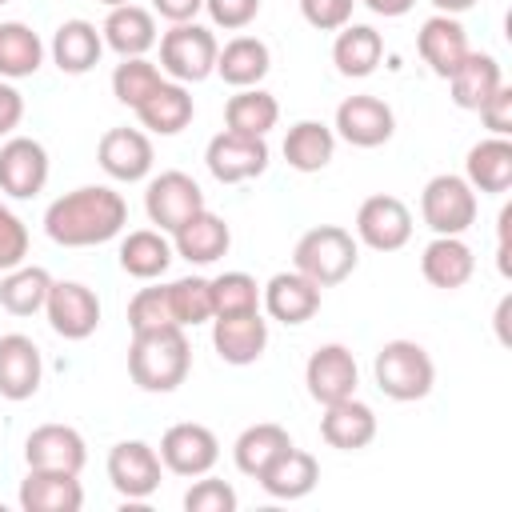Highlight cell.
<instances>
[{"mask_svg":"<svg viewBox=\"0 0 512 512\" xmlns=\"http://www.w3.org/2000/svg\"><path fill=\"white\" fill-rule=\"evenodd\" d=\"M44 316L56 336L64 340H88L100 328V296L80 280H52Z\"/></svg>","mask_w":512,"mask_h":512,"instance_id":"8fae6325","label":"cell"},{"mask_svg":"<svg viewBox=\"0 0 512 512\" xmlns=\"http://www.w3.org/2000/svg\"><path fill=\"white\" fill-rule=\"evenodd\" d=\"M352 8L356 0H300V16L316 32H340L344 24H352Z\"/></svg>","mask_w":512,"mask_h":512,"instance_id":"bcb514c9","label":"cell"},{"mask_svg":"<svg viewBox=\"0 0 512 512\" xmlns=\"http://www.w3.org/2000/svg\"><path fill=\"white\" fill-rule=\"evenodd\" d=\"M0 4H8V0H0Z\"/></svg>","mask_w":512,"mask_h":512,"instance_id":"9f6ffc18","label":"cell"},{"mask_svg":"<svg viewBox=\"0 0 512 512\" xmlns=\"http://www.w3.org/2000/svg\"><path fill=\"white\" fill-rule=\"evenodd\" d=\"M256 480H260V488H264L272 500H300V496H308V492L316 488V480H320V464H316L312 452L288 444V448H284V452H280Z\"/></svg>","mask_w":512,"mask_h":512,"instance_id":"f1b7e54d","label":"cell"},{"mask_svg":"<svg viewBox=\"0 0 512 512\" xmlns=\"http://www.w3.org/2000/svg\"><path fill=\"white\" fill-rule=\"evenodd\" d=\"M236 488L228 480H216L204 472V480H196L184 492V512H236Z\"/></svg>","mask_w":512,"mask_h":512,"instance_id":"ee69618b","label":"cell"},{"mask_svg":"<svg viewBox=\"0 0 512 512\" xmlns=\"http://www.w3.org/2000/svg\"><path fill=\"white\" fill-rule=\"evenodd\" d=\"M372 376H376V388L388 400L412 404V400H424L432 392L436 364H432L424 344H416V340H388V344H380V352L372 360Z\"/></svg>","mask_w":512,"mask_h":512,"instance_id":"277c9868","label":"cell"},{"mask_svg":"<svg viewBox=\"0 0 512 512\" xmlns=\"http://www.w3.org/2000/svg\"><path fill=\"white\" fill-rule=\"evenodd\" d=\"M268 140L264 136H244V132H216L204 148V164L220 184H244L268 168Z\"/></svg>","mask_w":512,"mask_h":512,"instance_id":"9c48e42d","label":"cell"},{"mask_svg":"<svg viewBox=\"0 0 512 512\" xmlns=\"http://www.w3.org/2000/svg\"><path fill=\"white\" fill-rule=\"evenodd\" d=\"M472 272H476V256L460 236H432L420 252V276L432 288L456 292L472 280Z\"/></svg>","mask_w":512,"mask_h":512,"instance_id":"484cf974","label":"cell"},{"mask_svg":"<svg viewBox=\"0 0 512 512\" xmlns=\"http://www.w3.org/2000/svg\"><path fill=\"white\" fill-rule=\"evenodd\" d=\"M44 64V40L24 20H0V80L36 76Z\"/></svg>","mask_w":512,"mask_h":512,"instance_id":"d590c367","label":"cell"},{"mask_svg":"<svg viewBox=\"0 0 512 512\" xmlns=\"http://www.w3.org/2000/svg\"><path fill=\"white\" fill-rule=\"evenodd\" d=\"M44 380V360L32 336L4 332L0 336V396L4 400H32Z\"/></svg>","mask_w":512,"mask_h":512,"instance_id":"e0dca14e","label":"cell"},{"mask_svg":"<svg viewBox=\"0 0 512 512\" xmlns=\"http://www.w3.org/2000/svg\"><path fill=\"white\" fill-rule=\"evenodd\" d=\"M200 208H208V204H204V192H200V184H196L188 172H180V168L152 176L148 188H144V212H148V220H152L160 232H168V236H172L184 220H192Z\"/></svg>","mask_w":512,"mask_h":512,"instance_id":"52a82bcc","label":"cell"},{"mask_svg":"<svg viewBox=\"0 0 512 512\" xmlns=\"http://www.w3.org/2000/svg\"><path fill=\"white\" fill-rule=\"evenodd\" d=\"M280 120V104L272 92L256 88H236V96H228L224 104V128L228 132H244V136H268Z\"/></svg>","mask_w":512,"mask_h":512,"instance_id":"8d00e7d4","label":"cell"},{"mask_svg":"<svg viewBox=\"0 0 512 512\" xmlns=\"http://www.w3.org/2000/svg\"><path fill=\"white\" fill-rule=\"evenodd\" d=\"M96 160H100V168H104L112 180H120V184H136V180H144V176L152 172L156 152H152L148 132L124 124V128H108V132L100 136V144H96Z\"/></svg>","mask_w":512,"mask_h":512,"instance_id":"2e32d148","label":"cell"},{"mask_svg":"<svg viewBox=\"0 0 512 512\" xmlns=\"http://www.w3.org/2000/svg\"><path fill=\"white\" fill-rule=\"evenodd\" d=\"M420 216L436 236H464L476 224V192L464 176L440 172L420 192Z\"/></svg>","mask_w":512,"mask_h":512,"instance_id":"8992f818","label":"cell"},{"mask_svg":"<svg viewBox=\"0 0 512 512\" xmlns=\"http://www.w3.org/2000/svg\"><path fill=\"white\" fill-rule=\"evenodd\" d=\"M508 308H512V296H504L500 308H496V332H500V344H508Z\"/></svg>","mask_w":512,"mask_h":512,"instance_id":"db71d44e","label":"cell"},{"mask_svg":"<svg viewBox=\"0 0 512 512\" xmlns=\"http://www.w3.org/2000/svg\"><path fill=\"white\" fill-rule=\"evenodd\" d=\"M24 256H28V228H24V220L0 200V272L24 264Z\"/></svg>","mask_w":512,"mask_h":512,"instance_id":"f6af8a7d","label":"cell"},{"mask_svg":"<svg viewBox=\"0 0 512 512\" xmlns=\"http://www.w3.org/2000/svg\"><path fill=\"white\" fill-rule=\"evenodd\" d=\"M260 308V284L248 272H220L212 276V316H236Z\"/></svg>","mask_w":512,"mask_h":512,"instance_id":"b9f144b4","label":"cell"},{"mask_svg":"<svg viewBox=\"0 0 512 512\" xmlns=\"http://www.w3.org/2000/svg\"><path fill=\"white\" fill-rule=\"evenodd\" d=\"M476 112H480V124L492 136H512V88L508 84H500Z\"/></svg>","mask_w":512,"mask_h":512,"instance_id":"c3c4849f","label":"cell"},{"mask_svg":"<svg viewBox=\"0 0 512 512\" xmlns=\"http://www.w3.org/2000/svg\"><path fill=\"white\" fill-rule=\"evenodd\" d=\"M192 372V348L184 328H156L136 332L128 344V376L144 392H176Z\"/></svg>","mask_w":512,"mask_h":512,"instance_id":"7a4b0ae2","label":"cell"},{"mask_svg":"<svg viewBox=\"0 0 512 512\" xmlns=\"http://www.w3.org/2000/svg\"><path fill=\"white\" fill-rule=\"evenodd\" d=\"M128 204L108 184H84L44 208V232L60 248H96L124 232Z\"/></svg>","mask_w":512,"mask_h":512,"instance_id":"6da1fadb","label":"cell"},{"mask_svg":"<svg viewBox=\"0 0 512 512\" xmlns=\"http://www.w3.org/2000/svg\"><path fill=\"white\" fill-rule=\"evenodd\" d=\"M52 64L64 72V76H84L100 64V52H104V36L92 20H64L56 32H52Z\"/></svg>","mask_w":512,"mask_h":512,"instance_id":"4316f807","label":"cell"},{"mask_svg":"<svg viewBox=\"0 0 512 512\" xmlns=\"http://www.w3.org/2000/svg\"><path fill=\"white\" fill-rule=\"evenodd\" d=\"M432 4H436V12H444V16H460V12L476 8L480 0H432Z\"/></svg>","mask_w":512,"mask_h":512,"instance_id":"f5cc1de1","label":"cell"},{"mask_svg":"<svg viewBox=\"0 0 512 512\" xmlns=\"http://www.w3.org/2000/svg\"><path fill=\"white\" fill-rule=\"evenodd\" d=\"M412 240V212L400 196L376 192L356 208V244H368L372 252H396Z\"/></svg>","mask_w":512,"mask_h":512,"instance_id":"30bf717a","label":"cell"},{"mask_svg":"<svg viewBox=\"0 0 512 512\" xmlns=\"http://www.w3.org/2000/svg\"><path fill=\"white\" fill-rule=\"evenodd\" d=\"M96 4H104V8H120V4H132V0H96Z\"/></svg>","mask_w":512,"mask_h":512,"instance_id":"11a10c76","label":"cell"},{"mask_svg":"<svg viewBox=\"0 0 512 512\" xmlns=\"http://www.w3.org/2000/svg\"><path fill=\"white\" fill-rule=\"evenodd\" d=\"M228 248H232V228L208 208H200L192 220H184L172 232V252L184 256L188 264H216Z\"/></svg>","mask_w":512,"mask_h":512,"instance_id":"83f0119b","label":"cell"},{"mask_svg":"<svg viewBox=\"0 0 512 512\" xmlns=\"http://www.w3.org/2000/svg\"><path fill=\"white\" fill-rule=\"evenodd\" d=\"M356 260H360V244L340 224H316L292 248V268L300 276H308L312 284H320V288H332V284L348 280L356 272Z\"/></svg>","mask_w":512,"mask_h":512,"instance_id":"3957f363","label":"cell"},{"mask_svg":"<svg viewBox=\"0 0 512 512\" xmlns=\"http://www.w3.org/2000/svg\"><path fill=\"white\" fill-rule=\"evenodd\" d=\"M304 384H308V396L316 404H336V400L356 396L360 368H356L352 348H344V344H320L308 356V364H304Z\"/></svg>","mask_w":512,"mask_h":512,"instance_id":"9a60e30c","label":"cell"},{"mask_svg":"<svg viewBox=\"0 0 512 512\" xmlns=\"http://www.w3.org/2000/svg\"><path fill=\"white\" fill-rule=\"evenodd\" d=\"M356 4H364L368 12H376V16H404V12H412V4L416 0H356Z\"/></svg>","mask_w":512,"mask_h":512,"instance_id":"816d5d0a","label":"cell"},{"mask_svg":"<svg viewBox=\"0 0 512 512\" xmlns=\"http://www.w3.org/2000/svg\"><path fill=\"white\" fill-rule=\"evenodd\" d=\"M416 52H420V60H424L440 80H448L452 68L472 52L460 16H444V12L428 16V20L420 24V32H416Z\"/></svg>","mask_w":512,"mask_h":512,"instance_id":"44dd1931","label":"cell"},{"mask_svg":"<svg viewBox=\"0 0 512 512\" xmlns=\"http://www.w3.org/2000/svg\"><path fill=\"white\" fill-rule=\"evenodd\" d=\"M132 112H136L140 128H148V132H156V136H176V132H184V128L192 124L196 104H192L188 84H176V80L164 76Z\"/></svg>","mask_w":512,"mask_h":512,"instance_id":"7402d4cb","label":"cell"},{"mask_svg":"<svg viewBox=\"0 0 512 512\" xmlns=\"http://www.w3.org/2000/svg\"><path fill=\"white\" fill-rule=\"evenodd\" d=\"M212 348L224 364H256L268 348V320L256 312H236V316H212Z\"/></svg>","mask_w":512,"mask_h":512,"instance_id":"ac0fdd59","label":"cell"},{"mask_svg":"<svg viewBox=\"0 0 512 512\" xmlns=\"http://www.w3.org/2000/svg\"><path fill=\"white\" fill-rule=\"evenodd\" d=\"M216 36L212 28L188 20V24H172L160 36V72L176 84H200L216 72Z\"/></svg>","mask_w":512,"mask_h":512,"instance_id":"5b68a950","label":"cell"},{"mask_svg":"<svg viewBox=\"0 0 512 512\" xmlns=\"http://www.w3.org/2000/svg\"><path fill=\"white\" fill-rule=\"evenodd\" d=\"M164 80L160 64H152L148 56H124L116 68H112V96L128 108H136L156 84Z\"/></svg>","mask_w":512,"mask_h":512,"instance_id":"60d3db41","label":"cell"},{"mask_svg":"<svg viewBox=\"0 0 512 512\" xmlns=\"http://www.w3.org/2000/svg\"><path fill=\"white\" fill-rule=\"evenodd\" d=\"M164 464L160 452L144 440H120L108 452V480L124 500H148L160 488Z\"/></svg>","mask_w":512,"mask_h":512,"instance_id":"5bb4252c","label":"cell"},{"mask_svg":"<svg viewBox=\"0 0 512 512\" xmlns=\"http://www.w3.org/2000/svg\"><path fill=\"white\" fill-rule=\"evenodd\" d=\"M204 12L216 28L224 32H240L260 16V0H204Z\"/></svg>","mask_w":512,"mask_h":512,"instance_id":"7dc6e473","label":"cell"},{"mask_svg":"<svg viewBox=\"0 0 512 512\" xmlns=\"http://www.w3.org/2000/svg\"><path fill=\"white\" fill-rule=\"evenodd\" d=\"M172 240L160 232V228H132L124 240H120V268L136 280H156L168 272L172 264Z\"/></svg>","mask_w":512,"mask_h":512,"instance_id":"e575fe53","label":"cell"},{"mask_svg":"<svg viewBox=\"0 0 512 512\" xmlns=\"http://www.w3.org/2000/svg\"><path fill=\"white\" fill-rule=\"evenodd\" d=\"M292 444V436H288V428H280V424H272V420H264V424H248L240 436H236V444H232V460H236V468L244 472V476H260L284 448Z\"/></svg>","mask_w":512,"mask_h":512,"instance_id":"74e56055","label":"cell"},{"mask_svg":"<svg viewBox=\"0 0 512 512\" xmlns=\"http://www.w3.org/2000/svg\"><path fill=\"white\" fill-rule=\"evenodd\" d=\"M84 488L80 472H52V468H28L20 480V508L24 512H80Z\"/></svg>","mask_w":512,"mask_h":512,"instance_id":"cb8c5ba5","label":"cell"},{"mask_svg":"<svg viewBox=\"0 0 512 512\" xmlns=\"http://www.w3.org/2000/svg\"><path fill=\"white\" fill-rule=\"evenodd\" d=\"M384 60V36L372 24H344L332 40V64L348 80H364Z\"/></svg>","mask_w":512,"mask_h":512,"instance_id":"4dcf8cb0","label":"cell"},{"mask_svg":"<svg viewBox=\"0 0 512 512\" xmlns=\"http://www.w3.org/2000/svg\"><path fill=\"white\" fill-rule=\"evenodd\" d=\"M464 180L472 184V192L504 196L512 188V140L488 136V140L472 144L468 160H464Z\"/></svg>","mask_w":512,"mask_h":512,"instance_id":"f546056e","label":"cell"},{"mask_svg":"<svg viewBox=\"0 0 512 512\" xmlns=\"http://www.w3.org/2000/svg\"><path fill=\"white\" fill-rule=\"evenodd\" d=\"M332 132H336L344 144H352V148H380V144H388L392 132H396V112H392L380 96L360 92V96L340 100L336 120H332Z\"/></svg>","mask_w":512,"mask_h":512,"instance_id":"7c38bea8","label":"cell"},{"mask_svg":"<svg viewBox=\"0 0 512 512\" xmlns=\"http://www.w3.org/2000/svg\"><path fill=\"white\" fill-rule=\"evenodd\" d=\"M272 68V52L260 36H232L216 52V76L232 88H256Z\"/></svg>","mask_w":512,"mask_h":512,"instance_id":"d6a6232c","label":"cell"},{"mask_svg":"<svg viewBox=\"0 0 512 512\" xmlns=\"http://www.w3.org/2000/svg\"><path fill=\"white\" fill-rule=\"evenodd\" d=\"M320 440L328 448H340V452H360V448H368L376 440V412L364 400H356V396L324 404Z\"/></svg>","mask_w":512,"mask_h":512,"instance_id":"603a6c76","label":"cell"},{"mask_svg":"<svg viewBox=\"0 0 512 512\" xmlns=\"http://www.w3.org/2000/svg\"><path fill=\"white\" fill-rule=\"evenodd\" d=\"M24 120V96L12 80H0V136H12Z\"/></svg>","mask_w":512,"mask_h":512,"instance_id":"681fc988","label":"cell"},{"mask_svg":"<svg viewBox=\"0 0 512 512\" xmlns=\"http://www.w3.org/2000/svg\"><path fill=\"white\" fill-rule=\"evenodd\" d=\"M200 8H204V0H152V12L168 24H188V20H196Z\"/></svg>","mask_w":512,"mask_h":512,"instance_id":"f907efd6","label":"cell"},{"mask_svg":"<svg viewBox=\"0 0 512 512\" xmlns=\"http://www.w3.org/2000/svg\"><path fill=\"white\" fill-rule=\"evenodd\" d=\"M160 464L176 476H204L216 468L220 460V440L208 424H196V420H184V424H172L164 436H160Z\"/></svg>","mask_w":512,"mask_h":512,"instance_id":"ba28073f","label":"cell"},{"mask_svg":"<svg viewBox=\"0 0 512 512\" xmlns=\"http://www.w3.org/2000/svg\"><path fill=\"white\" fill-rule=\"evenodd\" d=\"M320 284H312L308 276H300L296 268L292 272H276L264 288H260V304L272 320L296 328V324H308L316 312H320Z\"/></svg>","mask_w":512,"mask_h":512,"instance_id":"ffe728a7","label":"cell"},{"mask_svg":"<svg viewBox=\"0 0 512 512\" xmlns=\"http://www.w3.org/2000/svg\"><path fill=\"white\" fill-rule=\"evenodd\" d=\"M100 36H104V48H112L120 60H124V56H144V52L156 48V40H160V32H156V12H152V8H140V4L108 8L104 24H100Z\"/></svg>","mask_w":512,"mask_h":512,"instance_id":"d4e9b609","label":"cell"},{"mask_svg":"<svg viewBox=\"0 0 512 512\" xmlns=\"http://www.w3.org/2000/svg\"><path fill=\"white\" fill-rule=\"evenodd\" d=\"M48 288H52L48 268H40V264H16L0 280V308L12 312V316H36V312H44Z\"/></svg>","mask_w":512,"mask_h":512,"instance_id":"f35d334b","label":"cell"},{"mask_svg":"<svg viewBox=\"0 0 512 512\" xmlns=\"http://www.w3.org/2000/svg\"><path fill=\"white\" fill-rule=\"evenodd\" d=\"M24 464L52 472H80L88 464V444L72 424H40L24 440Z\"/></svg>","mask_w":512,"mask_h":512,"instance_id":"d6986e66","label":"cell"},{"mask_svg":"<svg viewBox=\"0 0 512 512\" xmlns=\"http://www.w3.org/2000/svg\"><path fill=\"white\" fill-rule=\"evenodd\" d=\"M48 148L32 136H8L0 144V192L12 200H32L48 184Z\"/></svg>","mask_w":512,"mask_h":512,"instance_id":"4fadbf2b","label":"cell"},{"mask_svg":"<svg viewBox=\"0 0 512 512\" xmlns=\"http://www.w3.org/2000/svg\"><path fill=\"white\" fill-rule=\"evenodd\" d=\"M504 84V72H500V60L492 52H468L452 76H448V88H452V104L464 108V112H476L496 88Z\"/></svg>","mask_w":512,"mask_h":512,"instance_id":"1f68e13d","label":"cell"},{"mask_svg":"<svg viewBox=\"0 0 512 512\" xmlns=\"http://www.w3.org/2000/svg\"><path fill=\"white\" fill-rule=\"evenodd\" d=\"M336 156V132L324 120H296L284 136V160L296 172H320Z\"/></svg>","mask_w":512,"mask_h":512,"instance_id":"836d02e7","label":"cell"},{"mask_svg":"<svg viewBox=\"0 0 512 512\" xmlns=\"http://www.w3.org/2000/svg\"><path fill=\"white\" fill-rule=\"evenodd\" d=\"M172 308H168V288H140L132 300H128V328L132 336L136 332H156V328H172ZM180 328V324H176Z\"/></svg>","mask_w":512,"mask_h":512,"instance_id":"7bdbcfd3","label":"cell"},{"mask_svg":"<svg viewBox=\"0 0 512 512\" xmlns=\"http://www.w3.org/2000/svg\"><path fill=\"white\" fill-rule=\"evenodd\" d=\"M168 288V308L180 328H196L212 320V280L208 276H180Z\"/></svg>","mask_w":512,"mask_h":512,"instance_id":"ab89813d","label":"cell"}]
</instances>
